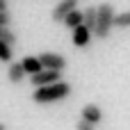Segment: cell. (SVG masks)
I'll return each instance as SVG.
<instances>
[{"label": "cell", "instance_id": "10", "mask_svg": "<svg viewBox=\"0 0 130 130\" xmlns=\"http://www.w3.org/2000/svg\"><path fill=\"white\" fill-rule=\"evenodd\" d=\"M62 23H64V25H66L69 30H73V27H78V25H82V11H80V9L75 7L73 11H69V14L64 16V21H62Z\"/></svg>", "mask_w": 130, "mask_h": 130}, {"label": "cell", "instance_id": "9", "mask_svg": "<svg viewBox=\"0 0 130 130\" xmlns=\"http://www.w3.org/2000/svg\"><path fill=\"white\" fill-rule=\"evenodd\" d=\"M23 71L27 73V75H34V73H39L43 66H41V62H39V57H34V55H27V57H23Z\"/></svg>", "mask_w": 130, "mask_h": 130}, {"label": "cell", "instance_id": "2", "mask_svg": "<svg viewBox=\"0 0 130 130\" xmlns=\"http://www.w3.org/2000/svg\"><path fill=\"white\" fill-rule=\"evenodd\" d=\"M114 27V7L110 2H101L96 7V27H94V37L96 39H107L112 34Z\"/></svg>", "mask_w": 130, "mask_h": 130}, {"label": "cell", "instance_id": "7", "mask_svg": "<svg viewBox=\"0 0 130 130\" xmlns=\"http://www.w3.org/2000/svg\"><path fill=\"white\" fill-rule=\"evenodd\" d=\"M91 30L87 27V25H78V27H73V46L75 48H87L89 46V41H91Z\"/></svg>", "mask_w": 130, "mask_h": 130}, {"label": "cell", "instance_id": "3", "mask_svg": "<svg viewBox=\"0 0 130 130\" xmlns=\"http://www.w3.org/2000/svg\"><path fill=\"white\" fill-rule=\"evenodd\" d=\"M62 73H64V71H53V69H41L39 73L30 75V82H32V87H46V85H53V82H59V80H62Z\"/></svg>", "mask_w": 130, "mask_h": 130}, {"label": "cell", "instance_id": "4", "mask_svg": "<svg viewBox=\"0 0 130 130\" xmlns=\"http://www.w3.org/2000/svg\"><path fill=\"white\" fill-rule=\"evenodd\" d=\"M37 57H39L43 69H53V71H64L66 69V57L59 55V53H41Z\"/></svg>", "mask_w": 130, "mask_h": 130}, {"label": "cell", "instance_id": "1", "mask_svg": "<svg viewBox=\"0 0 130 130\" xmlns=\"http://www.w3.org/2000/svg\"><path fill=\"white\" fill-rule=\"evenodd\" d=\"M71 91H73V87L66 80H59V82H53V85H46V87H34L32 101L37 105H50V103H57V101H66L71 96Z\"/></svg>", "mask_w": 130, "mask_h": 130}, {"label": "cell", "instance_id": "6", "mask_svg": "<svg viewBox=\"0 0 130 130\" xmlns=\"http://www.w3.org/2000/svg\"><path fill=\"white\" fill-rule=\"evenodd\" d=\"M75 5H78V0H59V2L53 7L50 18H53L55 23H62V21H64V16H66L69 11H73V9H75Z\"/></svg>", "mask_w": 130, "mask_h": 130}, {"label": "cell", "instance_id": "12", "mask_svg": "<svg viewBox=\"0 0 130 130\" xmlns=\"http://www.w3.org/2000/svg\"><path fill=\"white\" fill-rule=\"evenodd\" d=\"M114 27H119V30L130 27V9L128 11H121V14H114Z\"/></svg>", "mask_w": 130, "mask_h": 130}, {"label": "cell", "instance_id": "5", "mask_svg": "<svg viewBox=\"0 0 130 130\" xmlns=\"http://www.w3.org/2000/svg\"><path fill=\"white\" fill-rule=\"evenodd\" d=\"M80 119L87 121L89 126H98L103 121V110L96 105V103H87L82 110H80Z\"/></svg>", "mask_w": 130, "mask_h": 130}, {"label": "cell", "instance_id": "16", "mask_svg": "<svg viewBox=\"0 0 130 130\" xmlns=\"http://www.w3.org/2000/svg\"><path fill=\"white\" fill-rule=\"evenodd\" d=\"M75 130H96V126H89L87 121H82V119H80V121L75 123Z\"/></svg>", "mask_w": 130, "mask_h": 130}, {"label": "cell", "instance_id": "14", "mask_svg": "<svg viewBox=\"0 0 130 130\" xmlns=\"http://www.w3.org/2000/svg\"><path fill=\"white\" fill-rule=\"evenodd\" d=\"M0 41L14 46V43H16V32H14L11 27H0Z\"/></svg>", "mask_w": 130, "mask_h": 130}, {"label": "cell", "instance_id": "8", "mask_svg": "<svg viewBox=\"0 0 130 130\" xmlns=\"http://www.w3.org/2000/svg\"><path fill=\"white\" fill-rule=\"evenodd\" d=\"M25 71H23V64L21 62H9V69H7V78H9V82L11 85H21L23 80H25Z\"/></svg>", "mask_w": 130, "mask_h": 130}, {"label": "cell", "instance_id": "18", "mask_svg": "<svg viewBox=\"0 0 130 130\" xmlns=\"http://www.w3.org/2000/svg\"><path fill=\"white\" fill-rule=\"evenodd\" d=\"M0 130H5V123H0Z\"/></svg>", "mask_w": 130, "mask_h": 130}, {"label": "cell", "instance_id": "11", "mask_svg": "<svg viewBox=\"0 0 130 130\" xmlns=\"http://www.w3.org/2000/svg\"><path fill=\"white\" fill-rule=\"evenodd\" d=\"M82 25H87L91 30V34H94V27H96V7L94 5L82 9Z\"/></svg>", "mask_w": 130, "mask_h": 130}, {"label": "cell", "instance_id": "17", "mask_svg": "<svg viewBox=\"0 0 130 130\" xmlns=\"http://www.w3.org/2000/svg\"><path fill=\"white\" fill-rule=\"evenodd\" d=\"M9 9V2L7 0H0V11H7Z\"/></svg>", "mask_w": 130, "mask_h": 130}, {"label": "cell", "instance_id": "15", "mask_svg": "<svg viewBox=\"0 0 130 130\" xmlns=\"http://www.w3.org/2000/svg\"><path fill=\"white\" fill-rule=\"evenodd\" d=\"M11 25V14H9V9L7 11H0V27H9Z\"/></svg>", "mask_w": 130, "mask_h": 130}, {"label": "cell", "instance_id": "13", "mask_svg": "<svg viewBox=\"0 0 130 130\" xmlns=\"http://www.w3.org/2000/svg\"><path fill=\"white\" fill-rule=\"evenodd\" d=\"M11 59H14V46H9V43L0 41V62L9 64Z\"/></svg>", "mask_w": 130, "mask_h": 130}]
</instances>
